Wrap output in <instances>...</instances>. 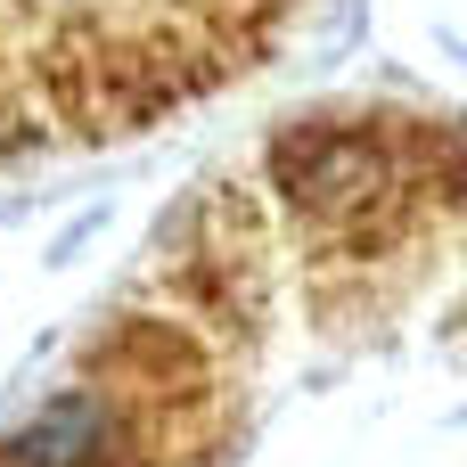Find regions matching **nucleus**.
I'll list each match as a JSON object with an SVG mask.
<instances>
[{
  "label": "nucleus",
  "instance_id": "f257e3e1",
  "mask_svg": "<svg viewBox=\"0 0 467 467\" xmlns=\"http://www.w3.org/2000/svg\"><path fill=\"white\" fill-rule=\"evenodd\" d=\"M279 0H0V123L33 107L164 115Z\"/></svg>",
  "mask_w": 467,
  "mask_h": 467
},
{
  "label": "nucleus",
  "instance_id": "f03ea898",
  "mask_svg": "<svg viewBox=\"0 0 467 467\" xmlns=\"http://www.w3.org/2000/svg\"><path fill=\"white\" fill-rule=\"evenodd\" d=\"M271 164H279V189H287L312 222H337V230L369 222V213L410 181L394 123H296V131H279Z\"/></svg>",
  "mask_w": 467,
  "mask_h": 467
}]
</instances>
